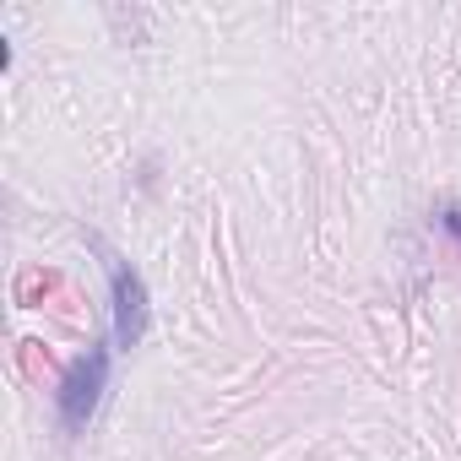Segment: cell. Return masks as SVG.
I'll return each mask as SVG.
<instances>
[{
	"mask_svg": "<svg viewBox=\"0 0 461 461\" xmlns=\"http://www.w3.org/2000/svg\"><path fill=\"white\" fill-rule=\"evenodd\" d=\"M439 228H445V234L461 245V206H445V212H439Z\"/></svg>",
	"mask_w": 461,
	"mask_h": 461,
	"instance_id": "cell-5",
	"label": "cell"
},
{
	"mask_svg": "<svg viewBox=\"0 0 461 461\" xmlns=\"http://www.w3.org/2000/svg\"><path fill=\"white\" fill-rule=\"evenodd\" d=\"M23 364H28V375H44V369H50V353H44V342H23Z\"/></svg>",
	"mask_w": 461,
	"mask_h": 461,
	"instance_id": "cell-4",
	"label": "cell"
},
{
	"mask_svg": "<svg viewBox=\"0 0 461 461\" xmlns=\"http://www.w3.org/2000/svg\"><path fill=\"white\" fill-rule=\"evenodd\" d=\"M55 288H60V272H28L23 288H17V299H23V304H39V299L55 294Z\"/></svg>",
	"mask_w": 461,
	"mask_h": 461,
	"instance_id": "cell-3",
	"label": "cell"
},
{
	"mask_svg": "<svg viewBox=\"0 0 461 461\" xmlns=\"http://www.w3.org/2000/svg\"><path fill=\"white\" fill-rule=\"evenodd\" d=\"M93 250H98V261H104V272H109V299H114V348H120V353H131V348L147 337V321H152L147 277H141L125 256H114L104 240H93Z\"/></svg>",
	"mask_w": 461,
	"mask_h": 461,
	"instance_id": "cell-2",
	"label": "cell"
},
{
	"mask_svg": "<svg viewBox=\"0 0 461 461\" xmlns=\"http://www.w3.org/2000/svg\"><path fill=\"white\" fill-rule=\"evenodd\" d=\"M109 348L104 342H93L66 375H60V385H55V418H60V429L66 434H87V423L98 418V407H104V391H109Z\"/></svg>",
	"mask_w": 461,
	"mask_h": 461,
	"instance_id": "cell-1",
	"label": "cell"
}]
</instances>
